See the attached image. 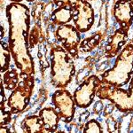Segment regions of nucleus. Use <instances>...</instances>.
<instances>
[{"instance_id":"nucleus-1","label":"nucleus","mask_w":133,"mask_h":133,"mask_svg":"<svg viewBox=\"0 0 133 133\" xmlns=\"http://www.w3.org/2000/svg\"><path fill=\"white\" fill-rule=\"evenodd\" d=\"M9 24V47L21 78H34L35 65L29 46L30 12L22 3H11L5 10Z\"/></svg>"},{"instance_id":"nucleus-2","label":"nucleus","mask_w":133,"mask_h":133,"mask_svg":"<svg viewBox=\"0 0 133 133\" xmlns=\"http://www.w3.org/2000/svg\"><path fill=\"white\" fill-rule=\"evenodd\" d=\"M76 66L71 55L62 46L51 49V81L58 89H65L72 82Z\"/></svg>"},{"instance_id":"nucleus-3","label":"nucleus","mask_w":133,"mask_h":133,"mask_svg":"<svg viewBox=\"0 0 133 133\" xmlns=\"http://www.w3.org/2000/svg\"><path fill=\"white\" fill-rule=\"evenodd\" d=\"M133 75V44H128L116 56L113 68L101 75L103 83L123 87L130 83Z\"/></svg>"},{"instance_id":"nucleus-4","label":"nucleus","mask_w":133,"mask_h":133,"mask_svg":"<svg viewBox=\"0 0 133 133\" xmlns=\"http://www.w3.org/2000/svg\"><path fill=\"white\" fill-rule=\"evenodd\" d=\"M96 96L101 100H108L115 108L123 114L133 112V75L129 83L128 90L122 87L101 83L97 90Z\"/></svg>"},{"instance_id":"nucleus-5","label":"nucleus","mask_w":133,"mask_h":133,"mask_svg":"<svg viewBox=\"0 0 133 133\" xmlns=\"http://www.w3.org/2000/svg\"><path fill=\"white\" fill-rule=\"evenodd\" d=\"M35 85V78L22 79L17 87L10 94L6 106L12 114H19L24 111L30 102Z\"/></svg>"},{"instance_id":"nucleus-6","label":"nucleus","mask_w":133,"mask_h":133,"mask_svg":"<svg viewBox=\"0 0 133 133\" xmlns=\"http://www.w3.org/2000/svg\"><path fill=\"white\" fill-rule=\"evenodd\" d=\"M102 83L101 78L95 75L88 76L83 82L75 90L73 97L77 108H88L94 101L97 90Z\"/></svg>"},{"instance_id":"nucleus-7","label":"nucleus","mask_w":133,"mask_h":133,"mask_svg":"<svg viewBox=\"0 0 133 133\" xmlns=\"http://www.w3.org/2000/svg\"><path fill=\"white\" fill-rule=\"evenodd\" d=\"M55 37L72 58L78 56L79 46L81 43V33L75 26L69 23L59 26L55 31Z\"/></svg>"},{"instance_id":"nucleus-8","label":"nucleus","mask_w":133,"mask_h":133,"mask_svg":"<svg viewBox=\"0 0 133 133\" xmlns=\"http://www.w3.org/2000/svg\"><path fill=\"white\" fill-rule=\"evenodd\" d=\"M73 6V21L74 26L80 33H86L92 28L95 20L94 10L87 0H77Z\"/></svg>"},{"instance_id":"nucleus-9","label":"nucleus","mask_w":133,"mask_h":133,"mask_svg":"<svg viewBox=\"0 0 133 133\" xmlns=\"http://www.w3.org/2000/svg\"><path fill=\"white\" fill-rule=\"evenodd\" d=\"M51 101L59 113L61 120L66 123H71L76 114V107L72 94L66 89H58L52 94Z\"/></svg>"},{"instance_id":"nucleus-10","label":"nucleus","mask_w":133,"mask_h":133,"mask_svg":"<svg viewBox=\"0 0 133 133\" xmlns=\"http://www.w3.org/2000/svg\"><path fill=\"white\" fill-rule=\"evenodd\" d=\"M113 15L120 28L128 31L133 23V5L130 0H117L113 8Z\"/></svg>"},{"instance_id":"nucleus-11","label":"nucleus","mask_w":133,"mask_h":133,"mask_svg":"<svg viewBox=\"0 0 133 133\" xmlns=\"http://www.w3.org/2000/svg\"><path fill=\"white\" fill-rule=\"evenodd\" d=\"M128 39V31L125 29H116L113 35L110 36L106 48H105L104 55L107 59H112L116 57L126 45V42Z\"/></svg>"},{"instance_id":"nucleus-12","label":"nucleus","mask_w":133,"mask_h":133,"mask_svg":"<svg viewBox=\"0 0 133 133\" xmlns=\"http://www.w3.org/2000/svg\"><path fill=\"white\" fill-rule=\"evenodd\" d=\"M38 115L41 118L45 132H55L58 130L61 117L55 108L46 107L42 108Z\"/></svg>"},{"instance_id":"nucleus-13","label":"nucleus","mask_w":133,"mask_h":133,"mask_svg":"<svg viewBox=\"0 0 133 133\" xmlns=\"http://www.w3.org/2000/svg\"><path fill=\"white\" fill-rule=\"evenodd\" d=\"M51 21L53 24L61 26L69 23L73 20V6L63 5L58 6L51 14Z\"/></svg>"},{"instance_id":"nucleus-14","label":"nucleus","mask_w":133,"mask_h":133,"mask_svg":"<svg viewBox=\"0 0 133 133\" xmlns=\"http://www.w3.org/2000/svg\"><path fill=\"white\" fill-rule=\"evenodd\" d=\"M23 130L28 133H41L45 132L44 124L39 115H29L23 120L21 123Z\"/></svg>"},{"instance_id":"nucleus-15","label":"nucleus","mask_w":133,"mask_h":133,"mask_svg":"<svg viewBox=\"0 0 133 133\" xmlns=\"http://www.w3.org/2000/svg\"><path fill=\"white\" fill-rule=\"evenodd\" d=\"M21 75L17 69H11L4 73L3 78L1 79V82L3 83L5 90L7 91H14L17 87V85L20 83Z\"/></svg>"},{"instance_id":"nucleus-16","label":"nucleus","mask_w":133,"mask_h":133,"mask_svg":"<svg viewBox=\"0 0 133 133\" xmlns=\"http://www.w3.org/2000/svg\"><path fill=\"white\" fill-rule=\"evenodd\" d=\"M101 39H102V34L100 32L94 34L92 36L87 37L85 39H83V41H81L79 50H81L83 52H90V51H93L99 44Z\"/></svg>"},{"instance_id":"nucleus-17","label":"nucleus","mask_w":133,"mask_h":133,"mask_svg":"<svg viewBox=\"0 0 133 133\" xmlns=\"http://www.w3.org/2000/svg\"><path fill=\"white\" fill-rule=\"evenodd\" d=\"M11 57H12V54H11L9 44L2 41L1 46H0V63H1L2 74L9 70Z\"/></svg>"},{"instance_id":"nucleus-18","label":"nucleus","mask_w":133,"mask_h":133,"mask_svg":"<svg viewBox=\"0 0 133 133\" xmlns=\"http://www.w3.org/2000/svg\"><path fill=\"white\" fill-rule=\"evenodd\" d=\"M83 132L84 133H102L103 130L102 127L100 125V123H98L97 120L95 119H91L84 124Z\"/></svg>"},{"instance_id":"nucleus-19","label":"nucleus","mask_w":133,"mask_h":133,"mask_svg":"<svg viewBox=\"0 0 133 133\" xmlns=\"http://www.w3.org/2000/svg\"><path fill=\"white\" fill-rule=\"evenodd\" d=\"M52 1L57 6H61V5H72L74 3H76L77 0H52Z\"/></svg>"},{"instance_id":"nucleus-20","label":"nucleus","mask_w":133,"mask_h":133,"mask_svg":"<svg viewBox=\"0 0 133 133\" xmlns=\"http://www.w3.org/2000/svg\"><path fill=\"white\" fill-rule=\"evenodd\" d=\"M104 109V106H103V103H102V100L99 99L98 101H97L95 103L93 107V112L96 114V115H98L101 111Z\"/></svg>"},{"instance_id":"nucleus-21","label":"nucleus","mask_w":133,"mask_h":133,"mask_svg":"<svg viewBox=\"0 0 133 133\" xmlns=\"http://www.w3.org/2000/svg\"><path fill=\"white\" fill-rule=\"evenodd\" d=\"M115 108V107L114 106V104H112V103L108 105L107 107H105V108L103 109V115H104V116H108L110 114H112Z\"/></svg>"},{"instance_id":"nucleus-22","label":"nucleus","mask_w":133,"mask_h":133,"mask_svg":"<svg viewBox=\"0 0 133 133\" xmlns=\"http://www.w3.org/2000/svg\"><path fill=\"white\" fill-rule=\"evenodd\" d=\"M10 132V130H8V129L7 128H6L5 127V129H4V126H1V132L2 133H3V132Z\"/></svg>"},{"instance_id":"nucleus-23","label":"nucleus","mask_w":133,"mask_h":133,"mask_svg":"<svg viewBox=\"0 0 133 133\" xmlns=\"http://www.w3.org/2000/svg\"><path fill=\"white\" fill-rule=\"evenodd\" d=\"M8 1H11L12 3H21L22 0H8Z\"/></svg>"},{"instance_id":"nucleus-24","label":"nucleus","mask_w":133,"mask_h":133,"mask_svg":"<svg viewBox=\"0 0 133 133\" xmlns=\"http://www.w3.org/2000/svg\"><path fill=\"white\" fill-rule=\"evenodd\" d=\"M28 2H32V1H34V0H27Z\"/></svg>"},{"instance_id":"nucleus-25","label":"nucleus","mask_w":133,"mask_h":133,"mask_svg":"<svg viewBox=\"0 0 133 133\" xmlns=\"http://www.w3.org/2000/svg\"><path fill=\"white\" fill-rule=\"evenodd\" d=\"M130 3H131L132 5H133V0H130Z\"/></svg>"},{"instance_id":"nucleus-26","label":"nucleus","mask_w":133,"mask_h":133,"mask_svg":"<svg viewBox=\"0 0 133 133\" xmlns=\"http://www.w3.org/2000/svg\"><path fill=\"white\" fill-rule=\"evenodd\" d=\"M132 126H133V120H132Z\"/></svg>"},{"instance_id":"nucleus-27","label":"nucleus","mask_w":133,"mask_h":133,"mask_svg":"<svg viewBox=\"0 0 133 133\" xmlns=\"http://www.w3.org/2000/svg\"><path fill=\"white\" fill-rule=\"evenodd\" d=\"M87 1H90V0H87Z\"/></svg>"}]
</instances>
